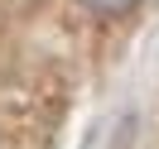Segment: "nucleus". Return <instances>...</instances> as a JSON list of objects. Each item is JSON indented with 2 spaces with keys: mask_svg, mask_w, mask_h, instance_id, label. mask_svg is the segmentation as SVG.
Instances as JSON below:
<instances>
[{
  "mask_svg": "<svg viewBox=\"0 0 159 149\" xmlns=\"http://www.w3.org/2000/svg\"><path fill=\"white\" fill-rule=\"evenodd\" d=\"M87 10H97V15H125V10H135L140 0H82Z\"/></svg>",
  "mask_w": 159,
  "mask_h": 149,
  "instance_id": "nucleus-1",
  "label": "nucleus"
}]
</instances>
